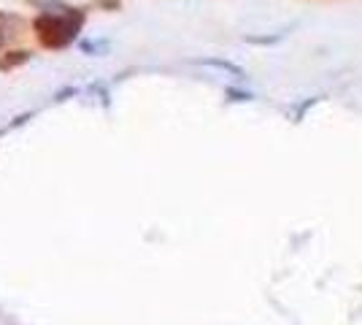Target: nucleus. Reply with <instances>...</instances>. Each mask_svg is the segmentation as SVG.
<instances>
[{"label":"nucleus","mask_w":362,"mask_h":325,"mask_svg":"<svg viewBox=\"0 0 362 325\" xmlns=\"http://www.w3.org/2000/svg\"><path fill=\"white\" fill-rule=\"evenodd\" d=\"M81 28L84 14L78 8H49L33 19V30L46 49H65L68 44H74Z\"/></svg>","instance_id":"nucleus-1"},{"label":"nucleus","mask_w":362,"mask_h":325,"mask_svg":"<svg viewBox=\"0 0 362 325\" xmlns=\"http://www.w3.org/2000/svg\"><path fill=\"white\" fill-rule=\"evenodd\" d=\"M200 65H211V68H219V71H227V74H235V76H243V68H238L235 62L230 60H219V57H209V60H197Z\"/></svg>","instance_id":"nucleus-2"}]
</instances>
